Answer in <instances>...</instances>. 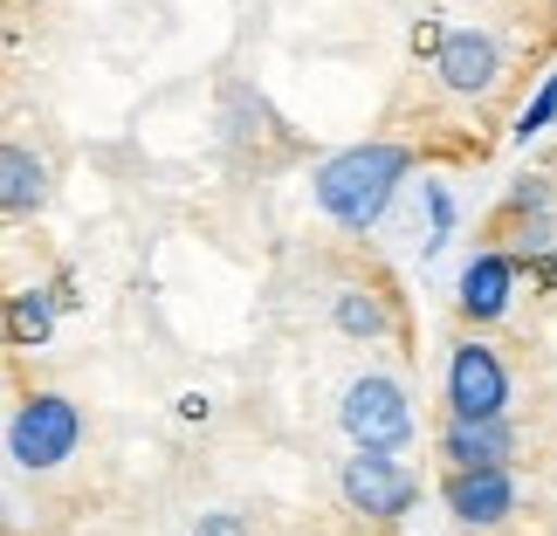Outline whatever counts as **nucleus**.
I'll return each mask as SVG.
<instances>
[{"label":"nucleus","mask_w":557,"mask_h":536,"mask_svg":"<svg viewBox=\"0 0 557 536\" xmlns=\"http://www.w3.org/2000/svg\"><path fill=\"white\" fill-rule=\"evenodd\" d=\"M523 378H530V351L488 337L482 324L461 331L447 345L441 364V413H468V420H523Z\"/></svg>","instance_id":"f257e3e1"},{"label":"nucleus","mask_w":557,"mask_h":536,"mask_svg":"<svg viewBox=\"0 0 557 536\" xmlns=\"http://www.w3.org/2000/svg\"><path fill=\"white\" fill-rule=\"evenodd\" d=\"M413 173V145H351V152H337L324 173H317V207L331 213L345 234H366L385 207H393V192L406 186Z\"/></svg>","instance_id":"f03ea898"},{"label":"nucleus","mask_w":557,"mask_h":536,"mask_svg":"<svg viewBox=\"0 0 557 536\" xmlns=\"http://www.w3.org/2000/svg\"><path fill=\"white\" fill-rule=\"evenodd\" d=\"M337 426H345V440H351V447H372V454H399V447H413L420 413H413V392H406L393 372H366V378H351V385H345Z\"/></svg>","instance_id":"7ed1b4c3"},{"label":"nucleus","mask_w":557,"mask_h":536,"mask_svg":"<svg viewBox=\"0 0 557 536\" xmlns=\"http://www.w3.org/2000/svg\"><path fill=\"white\" fill-rule=\"evenodd\" d=\"M76 440H83V413H76L70 392H28L8 420V454L28 468V475L62 468L76 454Z\"/></svg>","instance_id":"20e7f679"},{"label":"nucleus","mask_w":557,"mask_h":536,"mask_svg":"<svg viewBox=\"0 0 557 536\" xmlns=\"http://www.w3.org/2000/svg\"><path fill=\"white\" fill-rule=\"evenodd\" d=\"M441 502L461 529L496 536L523 516V482L517 468H441Z\"/></svg>","instance_id":"39448f33"},{"label":"nucleus","mask_w":557,"mask_h":536,"mask_svg":"<svg viewBox=\"0 0 557 536\" xmlns=\"http://www.w3.org/2000/svg\"><path fill=\"white\" fill-rule=\"evenodd\" d=\"M337 496H345L351 516H366V523H399L406 509L420 502V468H406L399 454L358 447V454L337 468Z\"/></svg>","instance_id":"423d86ee"},{"label":"nucleus","mask_w":557,"mask_h":536,"mask_svg":"<svg viewBox=\"0 0 557 536\" xmlns=\"http://www.w3.org/2000/svg\"><path fill=\"white\" fill-rule=\"evenodd\" d=\"M331 324L351 337V345H406V303L393 296L379 269H345L331 283Z\"/></svg>","instance_id":"0eeeda50"},{"label":"nucleus","mask_w":557,"mask_h":536,"mask_svg":"<svg viewBox=\"0 0 557 536\" xmlns=\"http://www.w3.org/2000/svg\"><path fill=\"white\" fill-rule=\"evenodd\" d=\"M523 447H530L523 420H468V413L434 420V461L441 468H523Z\"/></svg>","instance_id":"6e6552de"},{"label":"nucleus","mask_w":557,"mask_h":536,"mask_svg":"<svg viewBox=\"0 0 557 536\" xmlns=\"http://www.w3.org/2000/svg\"><path fill=\"white\" fill-rule=\"evenodd\" d=\"M49 207V165H41L28 145L0 138V227L8 221H35Z\"/></svg>","instance_id":"1a4fd4ad"},{"label":"nucleus","mask_w":557,"mask_h":536,"mask_svg":"<svg viewBox=\"0 0 557 536\" xmlns=\"http://www.w3.org/2000/svg\"><path fill=\"white\" fill-rule=\"evenodd\" d=\"M509 289H517V254L482 248L475 262L461 269V316H475V324H496V316L509 310Z\"/></svg>","instance_id":"9d476101"},{"label":"nucleus","mask_w":557,"mask_h":536,"mask_svg":"<svg viewBox=\"0 0 557 536\" xmlns=\"http://www.w3.org/2000/svg\"><path fill=\"white\" fill-rule=\"evenodd\" d=\"M441 83L447 90H488L496 83V41L475 35V28H461V35H447L441 41Z\"/></svg>","instance_id":"9b49d317"},{"label":"nucleus","mask_w":557,"mask_h":536,"mask_svg":"<svg viewBox=\"0 0 557 536\" xmlns=\"http://www.w3.org/2000/svg\"><path fill=\"white\" fill-rule=\"evenodd\" d=\"M0 324H8V345L14 351H35L41 337H49V324H55V303L41 289H14L8 310H0Z\"/></svg>","instance_id":"f8f14e48"},{"label":"nucleus","mask_w":557,"mask_h":536,"mask_svg":"<svg viewBox=\"0 0 557 536\" xmlns=\"http://www.w3.org/2000/svg\"><path fill=\"white\" fill-rule=\"evenodd\" d=\"M550 111H557V76H550V90H544V97L523 111V132H544V124H550Z\"/></svg>","instance_id":"ddd939ff"},{"label":"nucleus","mask_w":557,"mask_h":536,"mask_svg":"<svg viewBox=\"0 0 557 536\" xmlns=\"http://www.w3.org/2000/svg\"><path fill=\"white\" fill-rule=\"evenodd\" d=\"M200 536H248V529H242V516H207Z\"/></svg>","instance_id":"4468645a"}]
</instances>
